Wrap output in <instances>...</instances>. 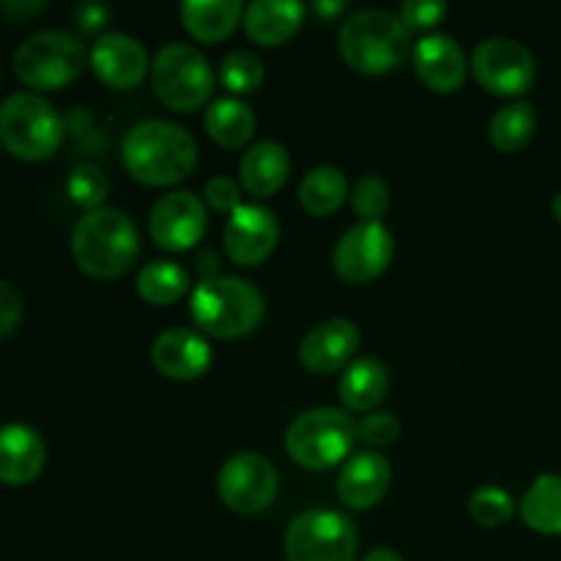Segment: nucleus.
Here are the masks:
<instances>
[{"label": "nucleus", "instance_id": "obj_27", "mask_svg": "<svg viewBox=\"0 0 561 561\" xmlns=\"http://www.w3.org/2000/svg\"><path fill=\"white\" fill-rule=\"evenodd\" d=\"M345 197H348V179L343 170L332 168V164L312 168L299 184V203L312 217L334 214L343 206Z\"/></svg>", "mask_w": 561, "mask_h": 561}, {"label": "nucleus", "instance_id": "obj_1", "mask_svg": "<svg viewBox=\"0 0 561 561\" xmlns=\"http://www.w3.org/2000/svg\"><path fill=\"white\" fill-rule=\"evenodd\" d=\"M124 164L135 181L146 186H173L192 175L197 164V142L184 126L170 121H140L121 142Z\"/></svg>", "mask_w": 561, "mask_h": 561}, {"label": "nucleus", "instance_id": "obj_24", "mask_svg": "<svg viewBox=\"0 0 561 561\" xmlns=\"http://www.w3.org/2000/svg\"><path fill=\"white\" fill-rule=\"evenodd\" d=\"M244 20V5L239 0H186L181 5V22L197 42H225Z\"/></svg>", "mask_w": 561, "mask_h": 561}, {"label": "nucleus", "instance_id": "obj_2", "mask_svg": "<svg viewBox=\"0 0 561 561\" xmlns=\"http://www.w3.org/2000/svg\"><path fill=\"white\" fill-rule=\"evenodd\" d=\"M71 255L85 274L99 279L124 277L140 255L135 222L121 208L102 206L82 214L71 230Z\"/></svg>", "mask_w": 561, "mask_h": 561}, {"label": "nucleus", "instance_id": "obj_38", "mask_svg": "<svg viewBox=\"0 0 561 561\" xmlns=\"http://www.w3.org/2000/svg\"><path fill=\"white\" fill-rule=\"evenodd\" d=\"M107 20H110V9L102 3H85L77 9V25H80L85 33L99 31V27H104V22Z\"/></svg>", "mask_w": 561, "mask_h": 561}, {"label": "nucleus", "instance_id": "obj_9", "mask_svg": "<svg viewBox=\"0 0 561 561\" xmlns=\"http://www.w3.org/2000/svg\"><path fill=\"white\" fill-rule=\"evenodd\" d=\"M356 526L337 510H307L285 531L288 561H356Z\"/></svg>", "mask_w": 561, "mask_h": 561}, {"label": "nucleus", "instance_id": "obj_33", "mask_svg": "<svg viewBox=\"0 0 561 561\" xmlns=\"http://www.w3.org/2000/svg\"><path fill=\"white\" fill-rule=\"evenodd\" d=\"M351 206L362 222H381L383 214L389 211V186L381 175L367 173L351 190Z\"/></svg>", "mask_w": 561, "mask_h": 561}, {"label": "nucleus", "instance_id": "obj_42", "mask_svg": "<svg viewBox=\"0 0 561 561\" xmlns=\"http://www.w3.org/2000/svg\"><path fill=\"white\" fill-rule=\"evenodd\" d=\"M553 217H557V222L561 225V192H559V195L557 197H553Z\"/></svg>", "mask_w": 561, "mask_h": 561}, {"label": "nucleus", "instance_id": "obj_35", "mask_svg": "<svg viewBox=\"0 0 561 561\" xmlns=\"http://www.w3.org/2000/svg\"><path fill=\"white\" fill-rule=\"evenodd\" d=\"M447 11V3L442 0H409L400 9V20L409 31H431V27L442 25Z\"/></svg>", "mask_w": 561, "mask_h": 561}, {"label": "nucleus", "instance_id": "obj_15", "mask_svg": "<svg viewBox=\"0 0 561 561\" xmlns=\"http://www.w3.org/2000/svg\"><path fill=\"white\" fill-rule=\"evenodd\" d=\"M93 75L115 91L137 88L148 75V53L129 33H102L88 53Z\"/></svg>", "mask_w": 561, "mask_h": 561}, {"label": "nucleus", "instance_id": "obj_34", "mask_svg": "<svg viewBox=\"0 0 561 561\" xmlns=\"http://www.w3.org/2000/svg\"><path fill=\"white\" fill-rule=\"evenodd\" d=\"M356 438L376 449L392 447L400 438L398 416L389 411H373V414L362 416V422H356Z\"/></svg>", "mask_w": 561, "mask_h": 561}, {"label": "nucleus", "instance_id": "obj_36", "mask_svg": "<svg viewBox=\"0 0 561 561\" xmlns=\"http://www.w3.org/2000/svg\"><path fill=\"white\" fill-rule=\"evenodd\" d=\"M206 201L214 211L233 214L241 206V190L233 179L228 175H217L206 184Z\"/></svg>", "mask_w": 561, "mask_h": 561}, {"label": "nucleus", "instance_id": "obj_31", "mask_svg": "<svg viewBox=\"0 0 561 561\" xmlns=\"http://www.w3.org/2000/svg\"><path fill=\"white\" fill-rule=\"evenodd\" d=\"M66 192H69V197L80 208H85V211H96V208H102L104 197H107L110 181L99 164L82 162L77 164V168L69 173V179H66Z\"/></svg>", "mask_w": 561, "mask_h": 561}, {"label": "nucleus", "instance_id": "obj_32", "mask_svg": "<svg viewBox=\"0 0 561 561\" xmlns=\"http://www.w3.org/2000/svg\"><path fill=\"white\" fill-rule=\"evenodd\" d=\"M469 513L474 518V524L485 526V529H499V526L513 520L515 499L507 491H502V488L485 485L471 493Z\"/></svg>", "mask_w": 561, "mask_h": 561}, {"label": "nucleus", "instance_id": "obj_39", "mask_svg": "<svg viewBox=\"0 0 561 561\" xmlns=\"http://www.w3.org/2000/svg\"><path fill=\"white\" fill-rule=\"evenodd\" d=\"M362 561H403L398 551H392V548H376V551L367 553Z\"/></svg>", "mask_w": 561, "mask_h": 561}, {"label": "nucleus", "instance_id": "obj_6", "mask_svg": "<svg viewBox=\"0 0 561 561\" xmlns=\"http://www.w3.org/2000/svg\"><path fill=\"white\" fill-rule=\"evenodd\" d=\"M64 121L58 110L33 91L11 93L0 104V142L22 162H42L58 151Z\"/></svg>", "mask_w": 561, "mask_h": 561}, {"label": "nucleus", "instance_id": "obj_23", "mask_svg": "<svg viewBox=\"0 0 561 561\" xmlns=\"http://www.w3.org/2000/svg\"><path fill=\"white\" fill-rule=\"evenodd\" d=\"M389 383L392 378H389L387 365L376 356H362L345 367L343 378H340V400L348 411L373 414L387 398Z\"/></svg>", "mask_w": 561, "mask_h": 561}, {"label": "nucleus", "instance_id": "obj_28", "mask_svg": "<svg viewBox=\"0 0 561 561\" xmlns=\"http://www.w3.org/2000/svg\"><path fill=\"white\" fill-rule=\"evenodd\" d=\"M186 290H190V272L179 263L151 261L137 274V294L148 305H173V301L184 299Z\"/></svg>", "mask_w": 561, "mask_h": 561}, {"label": "nucleus", "instance_id": "obj_5", "mask_svg": "<svg viewBox=\"0 0 561 561\" xmlns=\"http://www.w3.org/2000/svg\"><path fill=\"white\" fill-rule=\"evenodd\" d=\"M356 442L359 438H356L354 416L329 405L299 414L285 433V449L290 460L310 471H327L343 463Z\"/></svg>", "mask_w": 561, "mask_h": 561}, {"label": "nucleus", "instance_id": "obj_18", "mask_svg": "<svg viewBox=\"0 0 561 561\" xmlns=\"http://www.w3.org/2000/svg\"><path fill=\"white\" fill-rule=\"evenodd\" d=\"M151 365L173 381H195L211 367V345L192 329H168L151 345Z\"/></svg>", "mask_w": 561, "mask_h": 561}, {"label": "nucleus", "instance_id": "obj_22", "mask_svg": "<svg viewBox=\"0 0 561 561\" xmlns=\"http://www.w3.org/2000/svg\"><path fill=\"white\" fill-rule=\"evenodd\" d=\"M290 175L288 148L274 140H261L241 157L239 179L252 197H272Z\"/></svg>", "mask_w": 561, "mask_h": 561}, {"label": "nucleus", "instance_id": "obj_37", "mask_svg": "<svg viewBox=\"0 0 561 561\" xmlns=\"http://www.w3.org/2000/svg\"><path fill=\"white\" fill-rule=\"evenodd\" d=\"M22 318V299L9 283L0 279V340L16 329Z\"/></svg>", "mask_w": 561, "mask_h": 561}, {"label": "nucleus", "instance_id": "obj_4", "mask_svg": "<svg viewBox=\"0 0 561 561\" xmlns=\"http://www.w3.org/2000/svg\"><path fill=\"white\" fill-rule=\"evenodd\" d=\"M340 55L359 75H387L411 55V31L400 16L383 9L351 14L340 27Z\"/></svg>", "mask_w": 561, "mask_h": 561}, {"label": "nucleus", "instance_id": "obj_20", "mask_svg": "<svg viewBox=\"0 0 561 561\" xmlns=\"http://www.w3.org/2000/svg\"><path fill=\"white\" fill-rule=\"evenodd\" d=\"M47 463V447L33 427L11 422L0 427V482L11 488L31 485Z\"/></svg>", "mask_w": 561, "mask_h": 561}, {"label": "nucleus", "instance_id": "obj_11", "mask_svg": "<svg viewBox=\"0 0 561 561\" xmlns=\"http://www.w3.org/2000/svg\"><path fill=\"white\" fill-rule=\"evenodd\" d=\"M217 491L230 513L261 515L277 499L279 474L266 455L239 453L219 469Z\"/></svg>", "mask_w": 561, "mask_h": 561}, {"label": "nucleus", "instance_id": "obj_41", "mask_svg": "<svg viewBox=\"0 0 561 561\" xmlns=\"http://www.w3.org/2000/svg\"><path fill=\"white\" fill-rule=\"evenodd\" d=\"M44 9V3H31V5H14V3H3V11H38Z\"/></svg>", "mask_w": 561, "mask_h": 561}, {"label": "nucleus", "instance_id": "obj_26", "mask_svg": "<svg viewBox=\"0 0 561 561\" xmlns=\"http://www.w3.org/2000/svg\"><path fill=\"white\" fill-rule=\"evenodd\" d=\"M255 113L247 102L236 96H222L211 102L206 113V131L217 146L222 148H239L255 131Z\"/></svg>", "mask_w": 561, "mask_h": 561}, {"label": "nucleus", "instance_id": "obj_7", "mask_svg": "<svg viewBox=\"0 0 561 561\" xmlns=\"http://www.w3.org/2000/svg\"><path fill=\"white\" fill-rule=\"evenodd\" d=\"M214 69L201 49L192 44H164L151 64L153 93L164 107L192 113L203 107L214 93Z\"/></svg>", "mask_w": 561, "mask_h": 561}, {"label": "nucleus", "instance_id": "obj_8", "mask_svg": "<svg viewBox=\"0 0 561 561\" xmlns=\"http://www.w3.org/2000/svg\"><path fill=\"white\" fill-rule=\"evenodd\" d=\"M88 64L85 44L66 31H38L14 53V71L27 88L58 91L75 82Z\"/></svg>", "mask_w": 561, "mask_h": 561}, {"label": "nucleus", "instance_id": "obj_30", "mask_svg": "<svg viewBox=\"0 0 561 561\" xmlns=\"http://www.w3.org/2000/svg\"><path fill=\"white\" fill-rule=\"evenodd\" d=\"M266 80L263 60L250 49H233L219 64V82L233 93H252Z\"/></svg>", "mask_w": 561, "mask_h": 561}, {"label": "nucleus", "instance_id": "obj_16", "mask_svg": "<svg viewBox=\"0 0 561 561\" xmlns=\"http://www.w3.org/2000/svg\"><path fill=\"white\" fill-rule=\"evenodd\" d=\"M359 329L348 318H329L312 327L299 345V359L312 376H329L348 367L351 356L359 351Z\"/></svg>", "mask_w": 561, "mask_h": 561}, {"label": "nucleus", "instance_id": "obj_10", "mask_svg": "<svg viewBox=\"0 0 561 561\" xmlns=\"http://www.w3.org/2000/svg\"><path fill=\"white\" fill-rule=\"evenodd\" d=\"M469 69L474 80L493 96H524L537 80V60L531 49L504 36L477 44Z\"/></svg>", "mask_w": 561, "mask_h": 561}, {"label": "nucleus", "instance_id": "obj_40", "mask_svg": "<svg viewBox=\"0 0 561 561\" xmlns=\"http://www.w3.org/2000/svg\"><path fill=\"white\" fill-rule=\"evenodd\" d=\"M343 9H345V3H318L316 5L318 14H327V16L340 14V11H343Z\"/></svg>", "mask_w": 561, "mask_h": 561}, {"label": "nucleus", "instance_id": "obj_14", "mask_svg": "<svg viewBox=\"0 0 561 561\" xmlns=\"http://www.w3.org/2000/svg\"><path fill=\"white\" fill-rule=\"evenodd\" d=\"M279 222L261 203H241L222 230V244L236 266H257L277 250Z\"/></svg>", "mask_w": 561, "mask_h": 561}, {"label": "nucleus", "instance_id": "obj_3", "mask_svg": "<svg viewBox=\"0 0 561 561\" xmlns=\"http://www.w3.org/2000/svg\"><path fill=\"white\" fill-rule=\"evenodd\" d=\"M190 312L197 329L211 337L239 340L261 327L266 316V299L250 279L211 274L197 283Z\"/></svg>", "mask_w": 561, "mask_h": 561}, {"label": "nucleus", "instance_id": "obj_25", "mask_svg": "<svg viewBox=\"0 0 561 561\" xmlns=\"http://www.w3.org/2000/svg\"><path fill=\"white\" fill-rule=\"evenodd\" d=\"M520 518L531 531L546 537L561 535V477L540 474L520 499Z\"/></svg>", "mask_w": 561, "mask_h": 561}, {"label": "nucleus", "instance_id": "obj_19", "mask_svg": "<svg viewBox=\"0 0 561 561\" xmlns=\"http://www.w3.org/2000/svg\"><path fill=\"white\" fill-rule=\"evenodd\" d=\"M389 488H392V466L381 453L367 449L343 466L337 496L348 510H370L387 496Z\"/></svg>", "mask_w": 561, "mask_h": 561}, {"label": "nucleus", "instance_id": "obj_29", "mask_svg": "<svg viewBox=\"0 0 561 561\" xmlns=\"http://www.w3.org/2000/svg\"><path fill=\"white\" fill-rule=\"evenodd\" d=\"M537 131V113L529 102H513L499 110L488 124L491 142L504 153H515L531 142Z\"/></svg>", "mask_w": 561, "mask_h": 561}, {"label": "nucleus", "instance_id": "obj_17", "mask_svg": "<svg viewBox=\"0 0 561 561\" xmlns=\"http://www.w3.org/2000/svg\"><path fill=\"white\" fill-rule=\"evenodd\" d=\"M414 71L433 93H455L463 88L469 60L463 49L447 33H431L414 47Z\"/></svg>", "mask_w": 561, "mask_h": 561}, {"label": "nucleus", "instance_id": "obj_12", "mask_svg": "<svg viewBox=\"0 0 561 561\" xmlns=\"http://www.w3.org/2000/svg\"><path fill=\"white\" fill-rule=\"evenodd\" d=\"M394 255V239L383 222H359L345 230L334 247V272L348 285H365L381 277Z\"/></svg>", "mask_w": 561, "mask_h": 561}, {"label": "nucleus", "instance_id": "obj_21", "mask_svg": "<svg viewBox=\"0 0 561 561\" xmlns=\"http://www.w3.org/2000/svg\"><path fill=\"white\" fill-rule=\"evenodd\" d=\"M244 31L261 47H279L299 33L305 5L296 0H255L244 9Z\"/></svg>", "mask_w": 561, "mask_h": 561}, {"label": "nucleus", "instance_id": "obj_13", "mask_svg": "<svg viewBox=\"0 0 561 561\" xmlns=\"http://www.w3.org/2000/svg\"><path fill=\"white\" fill-rule=\"evenodd\" d=\"M206 203L192 192H170L153 203L148 214V233L153 244L168 252H186L206 236Z\"/></svg>", "mask_w": 561, "mask_h": 561}]
</instances>
